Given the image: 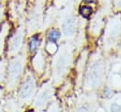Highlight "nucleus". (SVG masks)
<instances>
[{
	"label": "nucleus",
	"mask_w": 121,
	"mask_h": 112,
	"mask_svg": "<svg viewBox=\"0 0 121 112\" xmlns=\"http://www.w3.org/2000/svg\"><path fill=\"white\" fill-rule=\"evenodd\" d=\"M106 66L103 57L99 52H96L90 57L89 63L87 65L84 88L86 91H94L100 88V86L104 82Z\"/></svg>",
	"instance_id": "nucleus-1"
},
{
	"label": "nucleus",
	"mask_w": 121,
	"mask_h": 112,
	"mask_svg": "<svg viewBox=\"0 0 121 112\" xmlns=\"http://www.w3.org/2000/svg\"><path fill=\"white\" fill-rule=\"evenodd\" d=\"M73 51L69 42L62 43L56 52L52 63V75L55 84H58L67 74L72 62Z\"/></svg>",
	"instance_id": "nucleus-2"
},
{
	"label": "nucleus",
	"mask_w": 121,
	"mask_h": 112,
	"mask_svg": "<svg viewBox=\"0 0 121 112\" xmlns=\"http://www.w3.org/2000/svg\"><path fill=\"white\" fill-rule=\"evenodd\" d=\"M75 3L70 0L62 9L59 15V25L61 34L67 41H72L76 38L79 29L78 18L74 14Z\"/></svg>",
	"instance_id": "nucleus-3"
},
{
	"label": "nucleus",
	"mask_w": 121,
	"mask_h": 112,
	"mask_svg": "<svg viewBox=\"0 0 121 112\" xmlns=\"http://www.w3.org/2000/svg\"><path fill=\"white\" fill-rule=\"evenodd\" d=\"M121 42V14L117 12L107 19L104 26L102 45L104 50L116 48Z\"/></svg>",
	"instance_id": "nucleus-4"
},
{
	"label": "nucleus",
	"mask_w": 121,
	"mask_h": 112,
	"mask_svg": "<svg viewBox=\"0 0 121 112\" xmlns=\"http://www.w3.org/2000/svg\"><path fill=\"white\" fill-rule=\"evenodd\" d=\"M25 64H26L25 53L19 56H13L9 60L7 69V76H6L8 90H12L19 83L21 77L23 76Z\"/></svg>",
	"instance_id": "nucleus-5"
},
{
	"label": "nucleus",
	"mask_w": 121,
	"mask_h": 112,
	"mask_svg": "<svg viewBox=\"0 0 121 112\" xmlns=\"http://www.w3.org/2000/svg\"><path fill=\"white\" fill-rule=\"evenodd\" d=\"M36 90H37L36 79L30 72H28L25 75L19 89V93H18L19 101L22 104H29L31 100L36 95Z\"/></svg>",
	"instance_id": "nucleus-6"
},
{
	"label": "nucleus",
	"mask_w": 121,
	"mask_h": 112,
	"mask_svg": "<svg viewBox=\"0 0 121 112\" xmlns=\"http://www.w3.org/2000/svg\"><path fill=\"white\" fill-rule=\"evenodd\" d=\"M107 71V86L114 90H121V58H112L108 64Z\"/></svg>",
	"instance_id": "nucleus-7"
},
{
	"label": "nucleus",
	"mask_w": 121,
	"mask_h": 112,
	"mask_svg": "<svg viewBox=\"0 0 121 112\" xmlns=\"http://www.w3.org/2000/svg\"><path fill=\"white\" fill-rule=\"evenodd\" d=\"M46 0H35L29 11V18L27 23L28 32H33L40 27L43 21V11Z\"/></svg>",
	"instance_id": "nucleus-8"
},
{
	"label": "nucleus",
	"mask_w": 121,
	"mask_h": 112,
	"mask_svg": "<svg viewBox=\"0 0 121 112\" xmlns=\"http://www.w3.org/2000/svg\"><path fill=\"white\" fill-rule=\"evenodd\" d=\"M26 35V27L20 26L15 30L13 35L9 38L8 43V56L10 57L17 56L21 51L24 44Z\"/></svg>",
	"instance_id": "nucleus-9"
},
{
	"label": "nucleus",
	"mask_w": 121,
	"mask_h": 112,
	"mask_svg": "<svg viewBox=\"0 0 121 112\" xmlns=\"http://www.w3.org/2000/svg\"><path fill=\"white\" fill-rule=\"evenodd\" d=\"M54 95V89L52 82H46L39 89L35 96L33 106L37 109H43L51 102Z\"/></svg>",
	"instance_id": "nucleus-10"
},
{
	"label": "nucleus",
	"mask_w": 121,
	"mask_h": 112,
	"mask_svg": "<svg viewBox=\"0 0 121 112\" xmlns=\"http://www.w3.org/2000/svg\"><path fill=\"white\" fill-rule=\"evenodd\" d=\"M109 5L103 6V9H100L97 11L95 16L91 19L89 26H88V32L91 36H99L100 34V31L104 28L105 22H104V9L108 8Z\"/></svg>",
	"instance_id": "nucleus-11"
},
{
	"label": "nucleus",
	"mask_w": 121,
	"mask_h": 112,
	"mask_svg": "<svg viewBox=\"0 0 121 112\" xmlns=\"http://www.w3.org/2000/svg\"><path fill=\"white\" fill-rule=\"evenodd\" d=\"M75 112H98L94 96H83L78 100Z\"/></svg>",
	"instance_id": "nucleus-12"
},
{
	"label": "nucleus",
	"mask_w": 121,
	"mask_h": 112,
	"mask_svg": "<svg viewBox=\"0 0 121 112\" xmlns=\"http://www.w3.org/2000/svg\"><path fill=\"white\" fill-rule=\"evenodd\" d=\"M103 107L105 112H121V91L106 98Z\"/></svg>",
	"instance_id": "nucleus-13"
},
{
	"label": "nucleus",
	"mask_w": 121,
	"mask_h": 112,
	"mask_svg": "<svg viewBox=\"0 0 121 112\" xmlns=\"http://www.w3.org/2000/svg\"><path fill=\"white\" fill-rule=\"evenodd\" d=\"M32 64L37 73L41 74L43 72L44 65H45V58H44L43 53L41 50H38L36 52V56H34V58L32 60Z\"/></svg>",
	"instance_id": "nucleus-14"
},
{
	"label": "nucleus",
	"mask_w": 121,
	"mask_h": 112,
	"mask_svg": "<svg viewBox=\"0 0 121 112\" xmlns=\"http://www.w3.org/2000/svg\"><path fill=\"white\" fill-rule=\"evenodd\" d=\"M9 29L10 28H9V22H4L1 25V28H0V56L3 54L4 47H5V42H6L7 36L9 35Z\"/></svg>",
	"instance_id": "nucleus-15"
},
{
	"label": "nucleus",
	"mask_w": 121,
	"mask_h": 112,
	"mask_svg": "<svg viewBox=\"0 0 121 112\" xmlns=\"http://www.w3.org/2000/svg\"><path fill=\"white\" fill-rule=\"evenodd\" d=\"M78 12L84 19H89L94 13V9H93L92 5L81 4L78 9Z\"/></svg>",
	"instance_id": "nucleus-16"
},
{
	"label": "nucleus",
	"mask_w": 121,
	"mask_h": 112,
	"mask_svg": "<svg viewBox=\"0 0 121 112\" xmlns=\"http://www.w3.org/2000/svg\"><path fill=\"white\" fill-rule=\"evenodd\" d=\"M61 31L57 28H50L46 34V38H47V42H57L61 39Z\"/></svg>",
	"instance_id": "nucleus-17"
},
{
	"label": "nucleus",
	"mask_w": 121,
	"mask_h": 112,
	"mask_svg": "<svg viewBox=\"0 0 121 112\" xmlns=\"http://www.w3.org/2000/svg\"><path fill=\"white\" fill-rule=\"evenodd\" d=\"M39 44H40V39L39 35H32L28 41V51L31 54L36 53L39 50Z\"/></svg>",
	"instance_id": "nucleus-18"
},
{
	"label": "nucleus",
	"mask_w": 121,
	"mask_h": 112,
	"mask_svg": "<svg viewBox=\"0 0 121 112\" xmlns=\"http://www.w3.org/2000/svg\"><path fill=\"white\" fill-rule=\"evenodd\" d=\"M7 69H8V62L6 59L0 60V84L4 83L7 76Z\"/></svg>",
	"instance_id": "nucleus-19"
},
{
	"label": "nucleus",
	"mask_w": 121,
	"mask_h": 112,
	"mask_svg": "<svg viewBox=\"0 0 121 112\" xmlns=\"http://www.w3.org/2000/svg\"><path fill=\"white\" fill-rule=\"evenodd\" d=\"M57 49L58 48H57V45H56V42H47V43L45 45V50L48 53L54 54V53H56L57 51Z\"/></svg>",
	"instance_id": "nucleus-20"
},
{
	"label": "nucleus",
	"mask_w": 121,
	"mask_h": 112,
	"mask_svg": "<svg viewBox=\"0 0 121 112\" xmlns=\"http://www.w3.org/2000/svg\"><path fill=\"white\" fill-rule=\"evenodd\" d=\"M70 0H54V5L56 8H64Z\"/></svg>",
	"instance_id": "nucleus-21"
},
{
	"label": "nucleus",
	"mask_w": 121,
	"mask_h": 112,
	"mask_svg": "<svg viewBox=\"0 0 121 112\" xmlns=\"http://www.w3.org/2000/svg\"><path fill=\"white\" fill-rule=\"evenodd\" d=\"M48 112H60V108H59V106L56 102H54L50 105L49 107V109Z\"/></svg>",
	"instance_id": "nucleus-22"
},
{
	"label": "nucleus",
	"mask_w": 121,
	"mask_h": 112,
	"mask_svg": "<svg viewBox=\"0 0 121 112\" xmlns=\"http://www.w3.org/2000/svg\"><path fill=\"white\" fill-rule=\"evenodd\" d=\"M112 4L114 5L115 9L121 10V0H112Z\"/></svg>",
	"instance_id": "nucleus-23"
},
{
	"label": "nucleus",
	"mask_w": 121,
	"mask_h": 112,
	"mask_svg": "<svg viewBox=\"0 0 121 112\" xmlns=\"http://www.w3.org/2000/svg\"><path fill=\"white\" fill-rule=\"evenodd\" d=\"M3 14H4V5H3V0H0V27L3 19Z\"/></svg>",
	"instance_id": "nucleus-24"
},
{
	"label": "nucleus",
	"mask_w": 121,
	"mask_h": 112,
	"mask_svg": "<svg viewBox=\"0 0 121 112\" xmlns=\"http://www.w3.org/2000/svg\"><path fill=\"white\" fill-rule=\"evenodd\" d=\"M98 0H82V4H87V5H93L97 3Z\"/></svg>",
	"instance_id": "nucleus-25"
},
{
	"label": "nucleus",
	"mask_w": 121,
	"mask_h": 112,
	"mask_svg": "<svg viewBox=\"0 0 121 112\" xmlns=\"http://www.w3.org/2000/svg\"><path fill=\"white\" fill-rule=\"evenodd\" d=\"M0 112H4V110H3V108H2L1 106H0Z\"/></svg>",
	"instance_id": "nucleus-26"
},
{
	"label": "nucleus",
	"mask_w": 121,
	"mask_h": 112,
	"mask_svg": "<svg viewBox=\"0 0 121 112\" xmlns=\"http://www.w3.org/2000/svg\"><path fill=\"white\" fill-rule=\"evenodd\" d=\"M73 1H74V3H77V2H79L80 0H73Z\"/></svg>",
	"instance_id": "nucleus-27"
},
{
	"label": "nucleus",
	"mask_w": 121,
	"mask_h": 112,
	"mask_svg": "<svg viewBox=\"0 0 121 112\" xmlns=\"http://www.w3.org/2000/svg\"><path fill=\"white\" fill-rule=\"evenodd\" d=\"M39 112H42V111H39Z\"/></svg>",
	"instance_id": "nucleus-28"
}]
</instances>
